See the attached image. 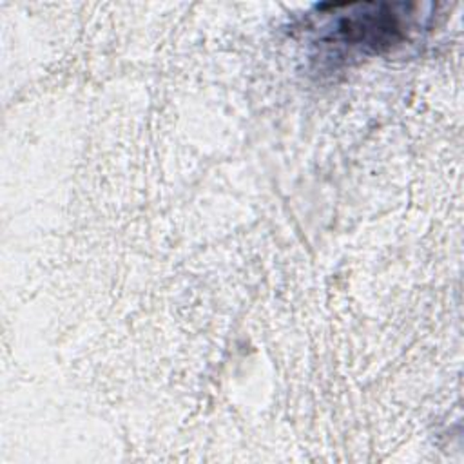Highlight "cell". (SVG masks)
Instances as JSON below:
<instances>
[{"mask_svg": "<svg viewBox=\"0 0 464 464\" xmlns=\"http://www.w3.org/2000/svg\"><path fill=\"white\" fill-rule=\"evenodd\" d=\"M415 4L353 2L323 4L310 13L308 29L319 58L346 62L355 56L379 54L408 40L420 25Z\"/></svg>", "mask_w": 464, "mask_h": 464, "instance_id": "1", "label": "cell"}]
</instances>
